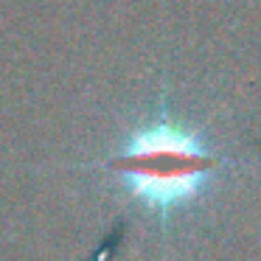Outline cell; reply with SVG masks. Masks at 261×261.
Returning a JSON list of instances; mask_svg holds the SVG:
<instances>
[{
    "instance_id": "obj_1",
    "label": "cell",
    "mask_w": 261,
    "mask_h": 261,
    "mask_svg": "<svg viewBox=\"0 0 261 261\" xmlns=\"http://www.w3.org/2000/svg\"><path fill=\"white\" fill-rule=\"evenodd\" d=\"M211 160L188 135L158 126L135 141V146L121 160V174L129 180L138 197L152 205H166L188 197L197 188L199 177L208 171Z\"/></svg>"
}]
</instances>
